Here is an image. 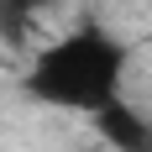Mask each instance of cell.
Wrapping results in <instances>:
<instances>
[{
    "mask_svg": "<svg viewBox=\"0 0 152 152\" xmlns=\"http://www.w3.org/2000/svg\"><path fill=\"white\" fill-rule=\"evenodd\" d=\"M126 74H131V47L110 26L84 21L37 47V58L21 74V89L31 105L63 110V115H94L126 94Z\"/></svg>",
    "mask_w": 152,
    "mask_h": 152,
    "instance_id": "1",
    "label": "cell"
},
{
    "mask_svg": "<svg viewBox=\"0 0 152 152\" xmlns=\"http://www.w3.org/2000/svg\"><path fill=\"white\" fill-rule=\"evenodd\" d=\"M89 121H94V131H100L115 152H152V121L126 100V94H121V100H110L105 110H94Z\"/></svg>",
    "mask_w": 152,
    "mask_h": 152,
    "instance_id": "2",
    "label": "cell"
},
{
    "mask_svg": "<svg viewBox=\"0 0 152 152\" xmlns=\"http://www.w3.org/2000/svg\"><path fill=\"white\" fill-rule=\"evenodd\" d=\"M47 5H53V0H0V37H5V42H21L26 26L47 11Z\"/></svg>",
    "mask_w": 152,
    "mask_h": 152,
    "instance_id": "3",
    "label": "cell"
}]
</instances>
